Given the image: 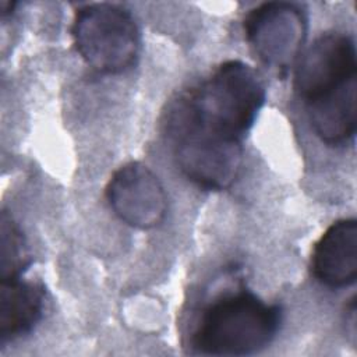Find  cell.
Instances as JSON below:
<instances>
[{"instance_id": "9", "label": "cell", "mask_w": 357, "mask_h": 357, "mask_svg": "<svg viewBox=\"0 0 357 357\" xmlns=\"http://www.w3.org/2000/svg\"><path fill=\"white\" fill-rule=\"evenodd\" d=\"M45 307V290L39 283L21 278L1 280L0 342L14 340L38 324Z\"/></svg>"}, {"instance_id": "3", "label": "cell", "mask_w": 357, "mask_h": 357, "mask_svg": "<svg viewBox=\"0 0 357 357\" xmlns=\"http://www.w3.org/2000/svg\"><path fill=\"white\" fill-rule=\"evenodd\" d=\"M71 32L84 61L103 74L128 70L139 54L141 38L135 20L117 4L92 3L79 7Z\"/></svg>"}, {"instance_id": "1", "label": "cell", "mask_w": 357, "mask_h": 357, "mask_svg": "<svg viewBox=\"0 0 357 357\" xmlns=\"http://www.w3.org/2000/svg\"><path fill=\"white\" fill-rule=\"evenodd\" d=\"M265 102L258 73L240 60H227L177 96L167 109L165 128L243 142Z\"/></svg>"}, {"instance_id": "7", "label": "cell", "mask_w": 357, "mask_h": 357, "mask_svg": "<svg viewBox=\"0 0 357 357\" xmlns=\"http://www.w3.org/2000/svg\"><path fill=\"white\" fill-rule=\"evenodd\" d=\"M314 278L331 289L347 287L357 278V222L342 219L331 225L315 243L311 255Z\"/></svg>"}, {"instance_id": "4", "label": "cell", "mask_w": 357, "mask_h": 357, "mask_svg": "<svg viewBox=\"0 0 357 357\" xmlns=\"http://www.w3.org/2000/svg\"><path fill=\"white\" fill-rule=\"evenodd\" d=\"M245 39L266 67L283 74L298 60L305 36V13L294 3L269 1L244 18Z\"/></svg>"}, {"instance_id": "8", "label": "cell", "mask_w": 357, "mask_h": 357, "mask_svg": "<svg viewBox=\"0 0 357 357\" xmlns=\"http://www.w3.org/2000/svg\"><path fill=\"white\" fill-rule=\"evenodd\" d=\"M357 77L305 103L312 130L322 142L339 146L353 139L357 127Z\"/></svg>"}, {"instance_id": "6", "label": "cell", "mask_w": 357, "mask_h": 357, "mask_svg": "<svg viewBox=\"0 0 357 357\" xmlns=\"http://www.w3.org/2000/svg\"><path fill=\"white\" fill-rule=\"evenodd\" d=\"M294 86L310 102L357 77L356 45L350 35H321L297 60Z\"/></svg>"}, {"instance_id": "2", "label": "cell", "mask_w": 357, "mask_h": 357, "mask_svg": "<svg viewBox=\"0 0 357 357\" xmlns=\"http://www.w3.org/2000/svg\"><path fill=\"white\" fill-rule=\"evenodd\" d=\"M280 308L247 290L212 301L192 332V347L208 356H247L265 349L276 336Z\"/></svg>"}, {"instance_id": "5", "label": "cell", "mask_w": 357, "mask_h": 357, "mask_svg": "<svg viewBox=\"0 0 357 357\" xmlns=\"http://www.w3.org/2000/svg\"><path fill=\"white\" fill-rule=\"evenodd\" d=\"M106 198L117 218L137 229L159 226L167 212L160 180L141 162L126 163L112 174Z\"/></svg>"}, {"instance_id": "10", "label": "cell", "mask_w": 357, "mask_h": 357, "mask_svg": "<svg viewBox=\"0 0 357 357\" xmlns=\"http://www.w3.org/2000/svg\"><path fill=\"white\" fill-rule=\"evenodd\" d=\"M1 280L20 278L24 268L28 265V252L21 231L3 212L1 215V254H0Z\"/></svg>"}]
</instances>
